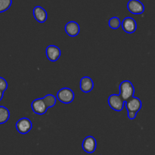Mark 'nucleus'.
Listing matches in <instances>:
<instances>
[{
    "label": "nucleus",
    "instance_id": "nucleus-1",
    "mask_svg": "<svg viewBox=\"0 0 155 155\" xmlns=\"http://www.w3.org/2000/svg\"><path fill=\"white\" fill-rule=\"evenodd\" d=\"M120 95L122 97L123 99L125 101H128L130 98L134 96L135 88L133 83L130 80H124L120 84L119 86Z\"/></svg>",
    "mask_w": 155,
    "mask_h": 155
},
{
    "label": "nucleus",
    "instance_id": "nucleus-2",
    "mask_svg": "<svg viewBox=\"0 0 155 155\" xmlns=\"http://www.w3.org/2000/svg\"><path fill=\"white\" fill-rule=\"evenodd\" d=\"M56 98L63 104H70L75 98V95L73 90L69 88H62L58 92Z\"/></svg>",
    "mask_w": 155,
    "mask_h": 155
},
{
    "label": "nucleus",
    "instance_id": "nucleus-3",
    "mask_svg": "<svg viewBox=\"0 0 155 155\" xmlns=\"http://www.w3.org/2000/svg\"><path fill=\"white\" fill-rule=\"evenodd\" d=\"M108 104L110 108L115 111H121L125 106V101L120 94H112L108 98Z\"/></svg>",
    "mask_w": 155,
    "mask_h": 155
},
{
    "label": "nucleus",
    "instance_id": "nucleus-4",
    "mask_svg": "<svg viewBox=\"0 0 155 155\" xmlns=\"http://www.w3.org/2000/svg\"><path fill=\"white\" fill-rule=\"evenodd\" d=\"M16 130L21 134L24 135L28 133L33 128V124H32L31 120L27 117H22L18 120V122L16 123Z\"/></svg>",
    "mask_w": 155,
    "mask_h": 155
},
{
    "label": "nucleus",
    "instance_id": "nucleus-5",
    "mask_svg": "<svg viewBox=\"0 0 155 155\" xmlns=\"http://www.w3.org/2000/svg\"><path fill=\"white\" fill-rule=\"evenodd\" d=\"M142 106V101L137 97H132L125 102V107L127 111L135 112L137 114L141 110Z\"/></svg>",
    "mask_w": 155,
    "mask_h": 155
},
{
    "label": "nucleus",
    "instance_id": "nucleus-6",
    "mask_svg": "<svg viewBox=\"0 0 155 155\" xmlns=\"http://www.w3.org/2000/svg\"><path fill=\"white\" fill-rule=\"evenodd\" d=\"M97 147L96 139L92 136H89L84 139L82 143V148L88 154H92L95 152Z\"/></svg>",
    "mask_w": 155,
    "mask_h": 155
},
{
    "label": "nucleus",
    "instance_id": "nucleus-7",
    "mask_svg": "<svg viewBox=\"0 0 155 155\" xmlns=\"http://www.w3.org/2000/svg\"><path fill=\"white\" fill-rule=\"evenodd\" d=\"M127 8L130 13L134 15H141L145 11V6L139 0H130L127 4Z\"/></svg>",
    "mask_w": 155,
    "mask_h": 155
},
{
    "label": "nucleus",
    "instance_id": "nucleus-8",
    "mask_svg": "<svg viewBox=\"0 0 155 155\" xmlns=\"http://www.w3.org/2000/svg\"><path fill=\"white\" fill-rule=\"evenodd\" d=\"M45 54H46V57L48 58V60L50 61H57L58 60L59 58L61 57V49L58 46L54 45H48L45 49Z\"/></svg>",
    "mask_w": 155,
    "mask_h": 155
},
{
    "label": "nucleus",
    "instance_id": "nucleus-9",
    "mask_svg": "<svg viewBox=\"0 0 155 155\" xmlns=\"http://www.w3.org/2000/svg\"><path fill=\"white\" fill-rule=\"evenodd\" d=\"M121 26L122 28L126 33H133L136 32L137 29V24L135 19L130 17L125 18L123 21L121 22Z\"/></svg>",
    "mask_w": 155,
    "mask_h": 155
},
{
    "label": "nucleus",
    "instance_id": "nucleus-10",
    "mask_svg": "<svg viewBox=\"0 0 155 155\" xmlns=\"http://www.w3.org/2000/svg\"><path fill=\"white\" fill-rule=\"evenodd\" d=\"M31 107L33 111L36 114L39 115L45 114V112L48 110L42 98H36V99L33 100L31 104Z\"/></svg>",
    "mask_w": 155,
    "mask_h": 155
},
{
    "label": "nucleus",
    "instance_id": "nucleus-11",
    "mask_svg": "<svg viewBox=\"0 0 155 155\" xmlns=\"http://www.w3.org/2000/svg\"><path fill=\"white\" fill-rule=\"evenodd\" d=\"M65 32L71 37H75L80 33V25L75 21H69L65 25Z\"/></svg>",
    "mask_w": 155,
    "mask_h": 155
},
{
    "label": "nucleus",
    "instance_id": "nucleus-12",
    "mask_svg": "<svg viewBox=\"0 0 155 155\" xmlns=\"http://www.w3.org/2000/svg\"><path fill=\"white\" fill-rule=\"evenodd\" d=\"M33 17L36 21L39 23H45L47 20V12L45 9L41 6H36L33 11Z\"/></svg>",
    "mask_w": 155,
    "mask_h": 155
},
{
    "label": "nucleus",
    "instance_id": "nucleus-13",
    "mask_svg": "<svg viewBox=\"0 0 155 155\" xmlns=\"http://www.w3.org/2000/svg\"><path fill=\"white\" fill-rule=\"evenodd\" d=\"M80 89L83 92L88 93L93 89L94 83L92 79L89 77H83L80 83Z\"/></svg>",
    "mask_w": 155,
    "mask_h": 155
},
{
    "label": "nucleus",
    "instance_id": "nucleus-14",
    "mask_svg": "<svg viewBox=\"0 0 155 155\" xmlns=\"http://www.w3.org/2000/svg\"><path fill=\"white\" fill-rule=\"evenodd\" d=\"M10 118V111L4 106H0V124H4Z\"/></svg>",
    "mask_w": 155,
    "mask_h": 155
},
{
    "label": "nucleus",
    "instance_id": "nucleus-15",
    "mask_svg": "<svg viewBox=\"0 0 155 155\" xmlns=\"http://www.w3.org/2000/svg\"><path fill=\"white\" fill-rule=\"evenodd\" d=\"M42 99H43L44 102H45L48 109L54 107L56 104V101H57V98L53 95H51V94H48L44 98H42Z\"/></svg>",
    "mask_w": 155,
    "mask_h": 155
},
{
    "label": "nucleus",
    "instance_id": "nucleus-16",
    "mask_svg": "<svg viewBox=\"0 0 155 155\" xmlns=\"http://www.w3.org/2000/svg\"><path fill=\"white\" fill-rule=\"evenodd\" d=\"M108 25L111 29L116 30V29H118L120 27L121 22L117 17H113V18H111L109 20Z\"/></svg>",
    "mask_w": 155,
    "mask_h": 155
},
{
    "label": "nucleus",
    "instance_id": "nucleus-17",
    "mask_svg": "<svg viewBox=\"0 0 155 155\" xmlns=\"http://www.w3.org/2000/svg\"><path fill=\"white\" fill-rule=\"evenodd\" d=\"M12 0H0V13L5 12L11 7Z\"/></svg>",
    "mask_w": 155,
    "mask_h": 155
},
{
    "label": "nucleus",
    "instance_id": "nucleus-18",
    "mask_svg": "<svg viewBox=\"0 0 155 155\" xmlns=\"http://www.w3.org/2000/svg\"><path fill=\"white\" fill-rule=\"evenodd\" d=\"M8 89V82L6 81L5 79L0 77V90L2 91L3 92Z\"/></svg>",
    "mask_w": 155,
    "mask_h": 155
},
{
    "label": "nucleus",
    "instance_id": "nucleus-19",
    "mask_svg": "<svg viewBox=\"0 0 155 155\" xmlns=\"http://www.w3.org/2000/svg\"><path fill=\"white\" fill-rule=\"evenodd\" d=\"M127 115H128L129 119L134 120L136 117V113L132 111H127Z\"/></svg>",
    "mask_w": 155,
    "mask_h": 155
},
{
    "label": "nucleus",
    "instance_id": "nucleus-20",
    "mask_svg": "<svg viewBox=\"0 0 155 155\" xmlns=\"http://www.w3.org/2000/svg\"><path fill=\"white\" fill-rule=\"evenodd\" d=\"M3 95H4V92H2V91L0 90V101H1L2 99L3 98Z\"/></svg>",
    "mask_w": 155,
    "mask_h": 155
}]
</instances>
